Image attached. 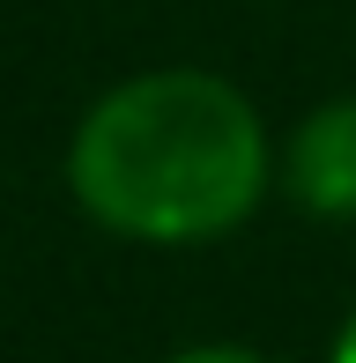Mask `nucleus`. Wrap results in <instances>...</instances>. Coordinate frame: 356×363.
<instances>
[{"label":"nucleus","instance_id":"f257e3e1","mask_svg":"<svg viewBox=\"0 0 356 363\" xmlns=\"http://www.w3.org/2000/svg\"><path fill=\"white\" fill-rule=\"evenodd\" d=\"M274 186L267 119L216 67H141L111 82L67 134L74 208L126 245H216Z\"/></svg>","mask_w":356,"mask_h":363},{"label":"nucleus","instance_id":"f03ea898","mask_svg":"<svg viewBox=\"0 0 356 363\" xmlns=\"http://www.w3.org/2000/svg\"><path fill=\"white\" fill-rule=\"evenodd\" d=\"M282 186L304 216L356 223V89L327 96L297 119V134L282 148Z\"/></svg>","mask_w":356,"mask_h":363},{"label":"nucleus","instance_id":"7ed1b4c3","mask_svg":"<svg viewBox=\"0 0 356 363\" xmlns=\"http://www.w3.org/2000/svg\"><path fill=\"white\" fill-rule=\"evenodd\" d=\"M164 363H267L260 349H245V341H193V349H178Z\"/></svg>","mask_w":356,"mask_h":363},{"label":"nucleus","instance_id":"20e7f679","mask_svg":"<svg viewBox=\"0 0 356 363\" xmlns=\"http://www.w3.org/2000/svg\"><path fill=\"white\" fill-rule=\"evenodd\" d=\"M327 363H356V311L342 326H334V341H327Z\"/></svg>","mask_w":356,"mask_h":363}]
</instances>
